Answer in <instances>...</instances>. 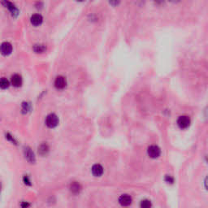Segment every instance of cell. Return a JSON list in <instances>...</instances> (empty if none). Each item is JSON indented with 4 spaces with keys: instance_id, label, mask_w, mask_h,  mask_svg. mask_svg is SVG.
Here are the masks:
<instances>
[{
    "instance_id": "cell-18",
    "label": "cell",
    "mask_w": 208,
    "mask_h": 208,
    "mask_svg": "<svg viewBox=\"0 0 208 208\" xmlns=\"http://www.w3.org/2000/svg\"><path fill=\"white\" fill-rule=\"evenodd\" d=\"M6 139H7L9 141H11L12 143H14V144H17V140L15 139V137H13L12 135H11L10 133H7L6 134Z\"/></svg>"
},
{
    "instance_id": "cell-3",
    "label": "cell",
    "mask_w": 208,
    "mask_h": 208,
    "mask_svg": "<svg viewBox=\"0 0 208 208\" xmlns=\"http://www.w3.org/2000/svg\"><path fill=\"white\" fill-rule=\"evenodd\" d=\"M177 125L180 129H187L188 127L190 125V118L186 116H180L177 120Z\"/></svg>"
},
{
    "instance_id": "cell-19",
    "label": "cell",
    "mask_w": 208,
    "mask_h": 208,
    "mask_svg": "<svg viewBox=\"0 0 208 208\" xmlns=\"http://www.w3.org/2000/svg\"><path fill=\"white\" fill-rule=\"evenodd\" d=\"M23 181H24V183H25L26 186H31V181L28 175H25V176L23 177Z\"/></svg>"
},
{
    "instance_id": "cell-11",
    "label": "cell",
    "mask_w": 208,
    "mask_h": 208,
    "mask_svg": "<svg viewBox=\"0 0 208 208\" xmlns=\"http://www.w3.org/2000/svg\"><path fill=\"white\" fill-rule=\"evenodd\" d=\"M92 173L94 176H101L103 173V167L102 165L100 164H94L93 167H92Z\"/></svg>"
},
{
    "instance_id": "cell-7",
    "label": "cell",
    "mask_w": 208,
    "mask_h": 208,
    "mask_svg": "<svg viewBox=\"0 0 208 208\" xmlns=\"http://www.w3.org/2000/svg\"><path fill=\"white\" fill-rule=\"evenodd\" d=\"M119 202L121 204V206H130L132 202H133V199H132V197L128 194H123L119 198Z\"/></svg>"
},
{
    "instance_id": "cell-21",
    "label": "cell",
    "mask_w": 208,
    "mask_h": 208,
    "mask_svg": "<svg viewBox=\"0 0 208 208\" xmlns=\"http://www.w3.org/2000/svg\"><path fill=\"white\" fill-rule=\"evenodd\" d=\"M165 181L167 182V183H173L174 179L171 177V176H166Z\"/></svg>"
},
{
    "instance_id": "cell-13",
    "label": "cell",
    "mask_w": 208,
    "mask_h": 208,
    "mask_svg": "<svg viewBox=\"0 0 208 208\" xmlns=\"http://www.w3.org/2000/svg\"><path fill=\"white\" fill-rule=\"evenodd\" d=\"M49 146L47 143H42L41 145L38 146V154L41 156H46L49 152Z\"/></svg>"
},
{
    "instance_id": "cell-6",
    "label": "cell",
    "mask_w": 208,
    "mask_h": 208,
    "mask_svg": "<svg viewBox=\"0 0 208 208\" xmlns=\"http://www.w3.org/2000/svg\"><path fill=\"white\" fill-rule=\"evenodd\" d=\"M67 85V81L66 78L63 76H59L55 78V86L58 90H63L64 89Z\"/></svg>"
},
{
    "instance_id": "cell-14",
    "label": "cell",
    "mask_w": 208,
    "mask_h": 208,
    "mask_svg": "<svg viewBox=\"0 0 208 208\" xmlns=\"http://www.w3.org/2000/svg\"><path fill=\"white\" fill-rule=\"evenodd\" d=\"M47 50V47L43 44H37L33 47V51L36 53H43Z\"/></svg>"
},
{
    "instance_id": "cell-12",
    "label": "cell",
    "mask_w": 208,
    "mask_h": 208,
    "mask_svg": "<svg viewBox=\"0 0 208 208\" xmlns=\"http://www.w3.org/2000/svg\"><path fill=\"white\" fill-rule=\"evenodd\" d=\"M30 21L32 25H33L34 26H38L42 23L43 18L40 14H34L31 17Z\"/></svg>"
},
{
    "instance_id": "cell-15",
    "label": "cell",
    "mask_w": 208,
    "mask_h": 208,
    "mask_svg": "<svg viewBox=\"0 0 208 208\" xmlns=\"http://www.w3.org/2000/svg\"><path fill=\"white\" fill-rule=\"evenodd\" d=\"M152 207V203L150 200L144 199L140 202V208H151Z\"/></svg>"
},
{
    "instance_id": "cell-2",
    "label": "cell",
    "mask_w": 208,
    "mask_h": 208,
    "mask_svg": "<svg viewBox=\"0 0 208 208\" xmlns=\"http://www.w3.org/2000/svg\"><path fill=\"white\" fill-rule=\"evenodd\" d=\"M147 153H148V155H149L151 158H152V159H156V158H158L159 155H160L161 151H160L159 146L155 145H152L148 147Z\"/></svg>"
},
{
    "instance_id": "cell-22",
    "label": "cell",
    "mask_w": 208,
    "mask_h": 208,
    "mask_svg": "<svg viewBox=\"0 0 208 208\" xmlns=\"http://www.w3.org/2000/svg\"><path fill=\"white\" fill-rule=\"evenodd\" d=\"M0 194H1V183H0Z\"/></svg>"
},
{
    "instance_id": "cell-16",
    "label": "cell",
    "mask_w": 208,
    "mask_h": 208,
    "mask_svg": "<svg viewBox=\"0 0 208 208\" xmlns=\"http://www.w3.org/2000/svg\"><path fill=\"white\" fill-rule=\"evenodd\" d=\"M9 82L8 80L6 79L5 77H2L0 79V88L2 90H5L7 88H8Z\"/></svg>"
},
{
    "instance_id": "cell-4",
    "label": "cell",
    "mask_w": 208,
    "mask_h": 208,
    "mask_svg": "<svg viewBox=\"0 0 208 208\" xmlns=\"http://www.w3.org/2000/svg\"><path fill=\"white\" fill-rule=\"evenodd\" d=\"M12 52V46L7 42L2 43L0 46V53L3 55H9Z\"/></svg>"
},
{
    "instance_id": "cell-10",
    "label": "cell",
    "mask_w": 208,
    "mask_h": 208,
    "mask_svg": "<svg viewBox=\"0 0 208 208\" xmlns=\"http://www.w3.org/2000/svg\"><path fill=\"white\" fill-rule=\"evenodd\" d=\"M69 189L72 194H79L81 190H82V186H81V184H80L79 182L73 181L70 185Z\"/></svg>"
},
{
    "instance_id": "cell-5",
    "label": "cell",
    "mask_w": 208,
    "mask_h": 208,
    "mask_svg": "<svg viewBox=\"0 0 208 208\" xmlns=\"http://www.w3.org/2000/svg\"><path fill=\"white\" fill-rule=\"evenodd\" d=\"M24 153H25V157L27 159V161L29 162V163H34L36 161V158H35V155L33 153V151L31 150L29 147H25L24 150Z\"/></svg>"
},
{
    "instance_id": "cell-9",
    "label": "cell",
    "mask_w": 208,
    "mask_h": 208,
    "mask_svg": "<svg viewBox=\"0 0 208 208\" xmlns=\"http://www.w3.org/2000/svg\"><path fill=\"white\" fill-rule=\"evenodd\" d=\"M12 84L13 86L15 87H20L21 86L23 83V80L22 77H21V75H19V74H14V75L12 77Z\"/></svg>"
},
{
    "instance_id": "cell-20",
    "label": "cell",
    "mask_w": 208,
    "mask_h": 208,
    "mask_svg": "<svg viewBox=\"0 0 208 208\" xmlns=\"http://www.w3.org/2000/svg\"><path fill=\"white\" fill-rule=\"evenodd\" d=\"M30 206V204L28 202H22L21 203V208H29Z\"/></svg>"
},
{
    "instance_id": "cell-8",
    "label": "cell",
    "mask_w": 208,
    "mask_h": 208,
    "mask_svg": "<svg viewBox=\"0 0 208 208\" xmlns=\"http://www.w3.org/2000/svg\"><path fill=\"white\" fill-rule=\"evenodd\" d=\"M2 4H4L5 7H7V8L10 11V12L12 13V15L13 17H17V16H18L19 15L18 8L13 4L12 2H8V1H5V2H2Z\"/></svg>"
},
{
    "instance_id": "cell-1",
    "label": "cell",
    "mask_w": 208,
    "mask_h": 208,
    "mask_svg": "<svg viewBox=\"0 0 208 208\" xmlns=\"http://www.w3.org/2000/svg\"><path fill=\"white\" fill-rule=\"evenodd\" d=\"M59 118L55 114H50L46 118V125L50 129H54L59 125Z\"/></svg>"
},
{
    "instance_id": "cell-17",
    "label": "cell",
    "mask_w": 208,
    "mask_h": 208,
    "mask_svg": "<svg viewBox=\"0 0 208 208\" xmlns=\"http://www.w3.org/2000/svg\"><path fill=\"white\" fill-rule=\"evenodd\" d=\"M31 109V105L29 102H25V103L22 104V110L25 111V112H28Z\"/></svg>"
}]
</instances>
